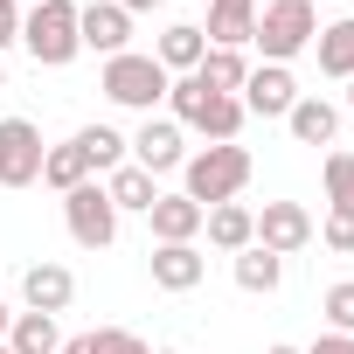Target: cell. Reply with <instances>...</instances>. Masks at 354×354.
<instances>
[{
  "label": "cell",
  "instance_id": "603a6c76",
  "mask_svg": "<svg viewBox=\"0 0 354 354\" xmlns=\"http://www.w3.org/2000/svg\"><path fill=\"white\" fill-rule=\"evenodd\" d=\"M63 347V326L49 319V313H15V326H8V354H56Z\"/></svg>",
  "mask_w": 354,
  "mask_h": 354
},
{
  "label": "cell",
  "instance_id": "d6a6232c",
  "mask_svg": "<svg viewBox=\"0 0 354 354\" xmlns=\"http://www.w3.org/2000/svg\"><path fill=\"white\" fill-rule=\"evenodd\" d=\"M8 326H15V313H8V299H0V340H8Z\"/></svg>",
  "mask_w": 354,
  "mask_h": 354
},
{
  "label": "cell",
  "instance_id": "d590c367",
  "mask_svg": "<svg viewBox=\"0 0 354 354\" xmlns=\"http://www.w3.org/2000/svg\"><path fill=\"white\" fill-rule=\"evenodd\" d=\"M0 91H8V63H0Z\"/></svg>",
  "mask_w": 354,
  "mask_h": 354
},
{
  "label": "cell",
  "instance_id": "484cf974",
  "mask_svg": "<svg viewBox=\"0 0 354 354\" xmlns=\"http://www.w3.org/2000/svg\"><path fill=\"white\" fill-rule=\"evenodd\" d=\"M319 313H326V333H354V278H340V285H326V299H319Z\"/></svg>",
  "mask_w": 354,
  "mask_h": 354
},
{
  "label": "cell",
  "instance_id": "ba28073f",
  "mask_svg": "<svg viewBox=\"0 0 354 354\" xmlns=\"http://www.w3.org/2000/svg\"><path fill=\"white\" fill-rule=\"evenodd\" d=\"M236 97H243V111H250V118H285L306 91H299L292 63H257V70L243 77V91H236Z\"/></svg>",
  "mask_w": 354,
  "mask_h": 354
},
{
  "label": "cell",
  "instance_id": "3957f363",
  "mask_svg": "<svg viewBox=\"0 0 354 354\" xmlns=\"http://www.w3.org/2000/svg\"><path fill=\"white\" fill-rule=\"evenodd\" d=\"M21 49H28L42 70L77 63V56H84V42H77V0H42V8H28V15H21Z\"/></svg>",
  "mask_w": 354,
  "mask_h": 354
},
{
  "label": "cell",
  "instance_id": "f546056e",
  "mask_svg": "<svg viewBox=\"0 0 354 354\" xmlns=\"http://www.w3.org/2000/svg\"><path fill=\"white\" fill-rule=\"evenodd\" d=\"M299 354H354V333H319V340L299 347Z\"/></svg>",
  "mask_w": 354,
  "mask_h": 354
},
{
  "label": "cell",
  "instance_id": "4316f807",
  "mask_svg": "<svg viewBox=\"0 0 354 354\" xmlns=\"http://www.w3.org/2000/svg\"><path fill=\"white\" fill-rule=\"evenodd\" d=\"M91 354H153V347H146L132 326H97V333H91Z\"/></svg>",
  "mask_w": 354,
  "mask_h": 354
},
{
  "label": "cell",
  "instance_id": "4fadbf2b",
  "mask_svg": "<svg viewBox=\"0 0 354 354\" xmlns=\"http://www.w3.org/2000/svg\"><path fill=\"white\" fill-rule=\"evenodd\" d=\"M202 56H209L202 21H174V28H160V42H153V63H160L167 77H195V70H202Z\"/></svg>",
  "mask_w": 354,
  "mask_h": 354
},
{
  "label": "cell",
  "instance_id": "44dd1931",
  "mask_svg": "<svg viewBox=\"0 0 354 354\" xmlns=\"http://www.w3.org/2000/svg\"><path fill=\"white\" fill-rule=\"evenodd\" d=\"M243 77H250V56H243V49H209V56H202V70H195V84H202V91H216V97H236V91H243Z\"/></svg>",
  "mask_w": 354,
  "mask_h": 354
},
{
  "label": "cell",
  "instance_id": "83f0119b",
  "mask_svg": "<svg viewBox=\"0 0 354 354\" xmlns=\"http://www.w3.org/2000/svg\"><path fill=\"white\" fill-rule=\"evenodd\" d=\"M313 236H319V243H326L333 257H354V216H326V223H319Z\"/></svg>",
  "mask_w": 354,
  "mask_h": 354
},
{
  "label": "cell",
  "instance_id": "e0dca14e",
  "mask_svg": "<svg viewBox=\"0 0 354 354\" xmlns=\"http://www.w3.org/2000/svg\"><path fill=\"white\" fill-rule=\"evenodd\" d=\"M257 28V0H209V49H243Z\"/></svg>",
  "mask_w": 354,
  "mask_h": 354
},
{
  "label": "cell",
  "instance_id": "8d00e7d4",
  "mask_svg": "<svg viewBox=\"0 0 354 354\" xmlns=\"http://www.w3.org/2000/svg\"><path fill=\"white\" fill-rule=\"evenodd\" d=\"M28 8H42V0H28Z\"/></svg>",
  "mask_w": 354,
  "mask_h": 354
},
{
  "label": "cell",
  "instance_id": "cb8c5ba5",
  "mask_svg": "<svg viewBox=\"0 0 354 354\" xmlns=\"http://www.w3.org/2000/svg\"><path fill=\"white\" fill-rule=\"evenodd\" d=\"M77 146H84L91 174H111V167H125V160H132V146H125V132H118V125H84V132H77Z\"/></svg>",
  "mask_w": 354,
  "mask_h": 354
},
{
  "label": "cell",
  "instance_id": "836d02e7",
  "mask_svg": "<svg viewBox=\"0 0 354 354\" xmlns=\"http://www.w3.org/2000/svg\"><path fill=\"white\" fill-rule=\"evenodd\" d=\"M264 354H299V347H285V340H278V347H264Z\"/></svg>",
  "mask_w": 354,
  "mask_h": 354
},
{
  "label": "cell",
  "instance_id": "8fae6325",
  "mask_svg": "<svg viewBox=\"0 0 354 354\" xmlns=\"http://www.w3.org/2000/svg\"><path fill=\"white\" fill-rule=\"evenodd\" d=\"M21 299H28V313H49V319H56V313L77 299V271L56 264V257H42V264L21 271Z\"/></svg>",
  "mask_w": 354,
  "mask_h": 354
},
{
  "label": "cell",
  "instance_id": "7a4b0ae2",
  "mask_svg": "<svg viewBox=\"0 0 354 354\" xmlns=\"http://www.w3.org/2000/svg\"><path fill=\"white\" fill-rule=\"evenodd\" d=\"M167 70L153 63V49H125V56H111L104 63V77H97V91L118 104V111H139V118H153V104H167Z\"/></svg>",
  "mask_w": 354,
  "mask_h": 354
},
{
  "label": "cell",
  "instance_id": "e575fe53",
  "mask_svg": "<svg viewBox=\"0 0 354 354\" xmlns=\"http://www.w3.org/2000/svg\"><path fill=\"white\" fill-rule=\"evenodd\" d=\"M347 111H354V77H347Z\"/></svg>",
  "mask_w": 354,
  "mask_h": 354
},
{
  "label": "cell",
  "instance_id": "8992f818",
  "mask_svg": "<svg viewBox=\"0 0 354 354\" xmlns=\"http://www.w3.org/2000/svg\"><path fill=\"white\" fill-rule=\"evenodd\" d=\"M42 132L35 118H0V188H35L42 181Z\"/></svg>",
  "mask_w": 354,
  "mask_h": 354
},
{
  "label": "cell",
  "instance_id": "f1b7e54d",
  "mask_svg": "<svg viewBox=\"0 0 354 354\" xmlns=\"http://www.w3.org/2000/svg\"><path fill=\"white\" fill-rule=\"evenodd\" d=\"M21 42V0H0V56Z\"/></svg>",
  "mask_w": 354,
  "mask_h": 354
},
{
  "label": "cell",
  "instance_id": "1f68e13d",
  "mask_svg": "<svg viewBox=\"0 0 354 354\" xmlns=\"http://www.w3.org/2000/svg\"><path fill=\"white\" fill-rule=\"evenodd\" d=\"M118 8H125V15H153V8H160V0H118Z\"/></svg>",
  "mask_w": 354,
  "mask_h": 354
},
{
  "label": "cell",
  "instance_id": "5b68a950",
  "mask_svg": "<svg viewBox=\"0 0 354 354\" xmlns=\"http://www.w3.org/2000/svg\"><path fill=\"white\" fill-rule=\"evenodd\" d=\"M63 223H70V243L77 250H111L118 243V209L104 195V181H84L63 195Z\"/></svg>",
  "mask_w": 354,
  "mask_h": 354
},
{
  "label": "cell",
  "instance_id": "9a60e30c",
  "mask_svg": "<svg viewBox=\"0 0 354 354\" xmlns=\"http://www.w3.org/2000/svg\"><path fill=\"white\" fill-rule=\"evenodd\" d=\"M202 236H209L216 250H230V257H236V250H250V243H257V209H243V202H216V209L202 216Z\"/></svg>",
  "mask_w": 354,
  "mask_h": 354
},
{
  "label": "cell",
  "instance_id": "9c48e42d",
  "mask_svg": "<svg viewBox=\"0 0 354 354\" xmlns=\"http://www.w3.org/2000/svg\"><path fill=\"white\" fill-rule=\"evenodd\" d=\"M313 216H306V202H264L257 209V243L271 250V257H299L306 243H313Z\"/></svg>",
  "mask_w": 354,
  "mask_h": 354
},
{
  "label": "cell",
  "instance_id": "30bf717a",
  "mask_svg": "<svg viewBox=\"0 0 354 354\" xmlns=\"http://www.w3.org/2000/svg\"><path fill=\"white\" fill-rule=\"evenodd\" d=\"M77 42L111 63V56L132 49V15L118 8V0H91V8H77Z\"/></svg>",
  "mask_w": 354,
  "mask_h": 354
},
{
  "label": "cell",
  "instance_id": "2e32d148",
  "mask_svg": "<svg viewBox=\"0 0 354 354\" xmlns=\"http://www.w3.org/2000/svg\"><path fill=\"white\" fill-rule=\"evenodd\" d=\"M104 195H111V209H118V216H146V209L160 202V181H153L146 167H132V160H125V167H111V174H104Z\"/></svg>",
  "mask_w": 354,
  "mask_h": 354
},
{
  "label": "cell",
  "instance_id": "74e56055",
  "mask_svg": "<svg viewBox=\"0 0 354 354\" xmlns=\"http://www.w3.org/2000/svg\"><path fill=\"white\" fill-rule=\"evenodd\" d=\"M0 354H8V340H0Z\"/></svg>",
  "mask_w": 354,
  "mask_h": 354
},
{
  "label": "cell",
  "instance_id": "6da1fadb",
  "mask_svg": "<svg viewBox=\"0 0 354 354\" xmlns=\"http://www.w3.org/2000/svg\"><path fill=\"white\" fill-rule=\"evenodd\" d=\"M250 188V146H202V153H188V167H181V195L188 202H202V209H216V202H236Z\"/></svg>",
  "mask_w": 354,
  "mask_h": 354
},
{
  "label": "cell",
  "instance_id": "5bb4252c",
  "mask_svg": "<svg viewBox=\"0 0 354 354\" xmlns=\"http://www.w3.org/2000/svg\"><path fill=\"white\" fill-rule=\"evenodd\" d=\"M202 202H188V195H160L153 209H146V223H153V243H195L202 236Z\"/></svg>",
  "mask_w": 354,
  "mask_h": 354
},
{
  "label": "cell",
  "instance_id": "277c9868",
  "mask_svg": "<svg viewBox=\"0 0 354 354\" xmlns=\"http://www.w3.org/2000/svg\"><path fill=\"white\" fill-rule=\"evenodd\" d=\"M313 35H319L313 0H271V8H257V28H250V42L264 49V63H292V56H306Z\"/></svg>",
  "mask_w": 354,
  "mask_h": 354
},
{
  "label": "cell",
  "instance_id": "52a82bcc",
  "mask_svg": "<svg viewBox=\"0 0 354 354\" xmlns=\"http://www.w3.org/2000/svg\"><path fill=\"white\" fill-rule=\"evenodd\" d=\"M125 146H132V167H146L153 181L188 167V132L174 125V118H139V132H132Z\"/></svg>",
  "mask_w": 354,
  "mask_h": 354
},
{
  "label": "cell",
  "instance_id": "d6986e66",
  "mask_svg": "<svg viewBox=\"0 0 354 354\" xmlns=\"http://www.w3.org/2000/svg\"><path fill=\"white\" fill-rule=\"evenodd\" d=\"M285 125H292L299 146H333V139H340V111H333L326 97H299V104L285 111Z\"/></svg>",
  "mask_w": 354,
  "mask_h": 354
},
{
  "label": "cell",
  "instance_id": "7402d4cb",
  "mask_svg": "<svg viewBox=\"0 0 354 354\" xmlns=\"http://www.w3.org/2000/svg\"><path fill=\"white\" fill-rule=\"evenodd\" d=\"M84 181H91V160H84V146H77V139H63V146H49V153H42V188L70 195V188H84Z\"/></svg>",
  "mask_w": 354,
  "mask_h": 354
},
{
  "label": "cell",
  "instance_id": "4dcf8cb0",
  "mask_svg": "<svg viewBox=\"0 0 354 354\" xmlns=\"http://www.w3.org/2000/svg\"><path fill=\"white\" fill-rule=\"evenodd\" d=\"M56 354H91V333H70V340H63Z\"/></svg>",
  "mask_w": 354,
  "mask_h": 354
},
{
  "label": "cell",
  "instance_id": "ffe728a7",
  "mask_svg": "<svg viewBox=\"0 0 354 354\" xmlns=\"http://www.w3.org/2000/svg\"><path fill=\"white\" fill-rule=\"evenodd\" d=\"M230 271H236V285H243L250 299H271V292L285 285V257H271L264 243H250V250H236V264H230Z\"/></svg>",
  "mask_w": 354,
  "mask_h": 354
},
{
  "label": "cell",
  "instance_id": "ac0fdd59",
  "mask_svg": "<svg viewBox=\"0 0 354 354\" xmlns=\"http://www.w3.org/2000/svg\"><path fill=\"white\" fill-rule=\"evenodd\" d=\"M313 56H319V77H333V84H347V77H354V15H340V21H326V28L313 35Z\"/></svg>",
  "mask_w": 354,
  "mask_h": 354
},
{
  "label": "cell",
  "instance_id": "7c38bea8",
  "mask_svg": "<svg viewBox=\"0 0 354 354\" xmlns=\"http://www.w3.org/2000/svg\"><path fill=\"white\" fill-rule=\"evenodd\" d=\"M146 271H153V285H160V292H195V285L209 278V257H202L195 243H153Z\"/></svg>",
  "mask_w": 354,
  "mask_h": 354
},
{
  "label": "cell",
  "instance_id": "d4e9b609",
  "mask_svg": "<svg viewBox=\"0 0 354 354\" xmlns=\"http://www.w3.org/2000/svg\"><path fill=\"white\" fill-rule=\"evenodd\" d=\"M319 181H326V216H354V153H326L319 167Z\"/></svg>",
  "mask_w": 354,
  "mask_h": 354
}]
</instances>
